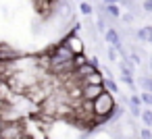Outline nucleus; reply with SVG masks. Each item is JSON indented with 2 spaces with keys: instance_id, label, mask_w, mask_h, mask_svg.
Instances as JSON below:
<instances>
[{
  "instance_id": "f257e3e1",
  "label": "nucleus",
  "mask_w": 152,
  "mask_h": 139,
  "mask_svg": "<svg viewBox=\"0 0 152 139\" xmlns=\"http://www.w3.org/2000/svg\"><path fill=\"white\" fill-rule=\"evenodd\" d=\"M117 106V102H115V96L113 93H108L106 89L92 102V108H94V116L96 118H100L102 122H106V118H108V114L113 112V108Z\"/></svg>"
},
{
  "instance_id": "f03ea898",
  "label": "nucleus",
  "mask_w": 152,
  "mask_h": 139,
  "mask_svg": "<svg viewBox=\"0 0 152 139\" xmlns=\"http://www.w3.org/2000/svg\"><path fill=\"white\" fill-rule=\"evenodd\" d=\"M25 135V122L21 120H13V122H2L0 129V137L2 139H21Z\"/></svg>"
},
{
  "instance_id": "7ed1b4c3",
  "label": "nucleus",
  "mask_w": 152,
  "mask_h": 139,
  "mask_svg": "<svg viewBox=\"0 0 152 139\" xmlns=\"http://www.w3.org/2000/svg\"><path fill=\"white\" fill-rule=\"evenodd\" d=\"M61 42H65L67 46H69V50L73 52V54H86V44H83V40L77 35V33H73V31H69Z\"/></svg>"
},
{
  "instance_id": "20e7f679",
  "label": "nucleus",
  "mask_w": 152,
  "mask_h": 139,
  "mask_svg": "<svg viewBox=\"0 0 152 139\" xmlns=\"http://www.w3.org/2000/svg\"><path fill=\"white\" fill-rule=\"evenodd\" d=\"M102 91H104L102 83H81V100H90V102H94Z\"/></svg>"
},
{
  "instance_id": "39448f33",
  "label": "nucleus",
  "mask_w": 152,
  "mask_h": 139,
  "mask_svg": "<svg viewBox=\"0 0 152 139\" xmlns=\"http://www.w3.org/2000/svg\"><path fill=\"white\" fill-rule=\"evenodd\" d=\"M135 40H140L142 44H152V25H142L140 29H135Z\"/></svg>"
},
{
  "instance_id": "423d86ee",
  "label": "nucleus",
  "mask_w": 152,
  "mask_h": 139,
  "mask_svg": "<svg viewBox=\"0 0 152 139\" xmlns=\"http://www.w3.org/2000/svg\"><path fill=\"white\" fill-rule=\"evenodd\" d=\"M119 77H121L123 85H127V87H135L133 71H129V69H125V67H121V64H119Z\"/></svg>"
},
{
  "instance_id": "0eeeda50",
  "label": "nucleus",
  "mask_w": 152,
  "mask_h": 139,
  "mask_svg": "<svg viewBox=\"0 0 152 139\" xmlns=\"http://www.w3.org/2000/svg\"><path fill=\"white\" fill-rule=\"evenodd\" d=\"M100 11H102L104 15H108L110 19H119V17H121V9H119V4H102Z\"/></svg>"
},
{
  "instance_id": "6e6552de",
  "label": "nucleus",
  "mask_w": 152,
  "mask_h": 139,
  "mask_svg": "<svg viewBox=\"0 0 152 139\" xmlns=\"http://www.w3.org/2000/svg\"><path fill=\"white\" fill-rule=\"evenodd\" d=\"M102 87H104L108 93H113V96L119 93V83L115 81V77H104V79H102Z\"/></svg>"
},
{
  "instance_id": "1a4fd4ad",
  "label": "nucleus",
  "mask_w": 152,
  "mask_h": 139,
  "mask_svg": "<svg viewBox=\"0 0 152 139\" xmlns=\"http://www.w3.org/2000/svg\"><path fill=\"white\" fill-rule=\"evenodd\" d=\"M137 85L142 91H152V75H142L137 79Z\"/></svg>"
},
{
  "instance_id": "9d476101",
  "label": "nucleus",
  "mask_w": 152,
  "mask_h": 139,
  "mask_svg": "<svg viewBox=\"0 0 152 139\" xmlns=\"http://www.w3.org/2000/svg\"><path fill=\"white\" fill-rule=\"evenodd\" d=\"M140 118H142V122H144V127H148V129H152V110H150V108H144V110L140 112Z\"/></svg>"
},
{
  "instance_id": "9b49d317",
  "label": "nucleus",
  "mask_w": 152,
  "mask_h": 139,
  "mask_svg": "<svg viewBox=\"0 0 152 139\" xmlns=\"http://www.w3.org/2000/svg\"><path fill=\"white\" fill-rule=\"evenodd\" d=\"M79 11H81V15H86V17H92V13H94V7L88 2V0H81V2H79Z\"/></svg>"
},
{
  "instance_id": "f8f14e48",
  "label": "nucleus",
  "mask_w": 152,
  "mask_h": 139,
  "mask_svg": "<svg viewBox=\"0 0 152 139\" xmlns=\"http://www.w3.org/2000/svg\"><path fill=\"white\" fill-rule=\"evenodd\" d=\"M106 58H108L110 62H117V60H119V52H117L113 46H106Z\"/></svg>"
},
{
  "instance_id": "ddd939ff",
  "label": "nucleus",
  "mask_w": 152,
  "mask_h": 139,
  "mask_svg": "<svg viewBox=\"0 0 152 139\" xmlns=\"http://www.w3.org/2000/svg\"><path fill=\"white\" fill-rule=\"evenodd\" d=\"M137 139H152V129H148V127L137 129Z\"/></svg>"
},
{
  "instance_id": "4468645a",
  "label": "nucleus",
  "mask_w": 152,
  "mask_h": 139,
  "mask_svg": "<svg viewBox=\"0 0 152 139\" xmlns=\"http://www.w3.org/2000/svg\"><path fill=\"white\" fill-rule=\"evenodd\" d=\"M96 31H100V33H104V29H106V17H102V13H100V17H98V21H96Z\"/></svg>"
},
{
  "instance_id": "2eb2a0df",
  "label": "nucleus",
  "mask_w": 152,
  "mask_h": 139,
  "mask_svg": "<svg viewBox=\"0 0 152 139\" xmlns=\"http://www.w3.org/2000/svg\"><path fill=\"white\" fill-rule=\"evenodd\" d=\"M140 100H142V104L152 106V91H142V93H140Z\"/></svg>"
},
{
  "instance_id": "dca6fc26",
  "label": "nucleus",
  "mask_w": 152,
  "mask_h": 139,
  "mask_svg": "<svg viewBox=\"0 0 152 139\" xmlns=\"http://www.w3.org/2000/svg\"><path fill=\"white\" fill-rule=\"evenodd\" d=\"M119 19H121L123 23H127V25H131V23H133V19H135V15L127 11V13H121V17H119Z\"/></svg>"
},
{
  "instance_id": "f3484780",
  "label": "nucleus",
  "mask_w": 152,
  "mask_h": 139,
  "mask_svg": "<svg viewBox=\"0 0 152 139\" xmlns=\"http://www.w3.org/2000/svg\"><path fill=\"white\" fill-rule=\"evenodd\" d=\"M127 104H131V106H137V108H142V100H140V96L137 93H133L131 98H129V102Z\"/></svg>"
},
{
  "instance_id": "a211bd4d",
  "label": "nucleus",
  "mask_w": 152,
  "mask_h": 139,
  "mask_svg": "<svg viewBox=\"0 0 152 139\" xmlns=\"http://www.w3.org/2000/svg\"><path fill=\"white\" fill-rule=\"evenodd\" d=\"M142 11L152 15V0H144V2H142Z\"/></svg>"
},
{
  "instance_id": "6ab92c4d",
  "label": "nucleus",
  "mask_w": 152,
  "mask_h": 139,
  "mask_svg": "<svg viewBox=\"0 0 152 139\" xmlns=\"http://www.w3.org/2000/svg\"><path fill=\"white\" fill-rule=\"evenodd\" d=\"M140 112H142V108H137V106H131V104H129V114H131L133 118H140Z\"/></svg>"
},
{
  "instance_id": "aec40b11",
  "label": "nucleus",
  "mask_w": 152,
  "mask_h": 139,
  "mask_svg": "<svg viewBox=\"0 0 152 139\" xmlns=\"http://www.w3.org/2000/svg\"><path fill=\"white\" fill-rule=\"evenodd\" d=\"M88 62H90L94 69H100V60H98V56H90V58H88Z\"/></svg>"
},
{
  "instance_id": "412c9836",
  "label": "nucleus",
  "mask_w": 152,
  "mask_h": 139,
  "mask_svg": "<svg viewBox=\"0 0 152 139\" xmlns=\"http://www.w3.org/2000/svg\"><path fill=\"white\" fill-rule=\"evenodd\" d=\"M102 4H119V0H102Z\"/></svg>"
},
{
  "instance_id": "4be33fe9",
  "label": "nucleus",
  "mask_w": 152,
  "mask_h": 139,
  "mask_svg": "<svg viewBox=\"0 0 152 139\" xmlns=\"http://www.w3.org/2000/svg\"><path fill=\"white\" fill-rule=\"evenodd\" d=\"M148 67H150V75H152V56L148 58Z\"/></svg>"
},
{
  "instance_id": "5701e85b",
  "label": "nucleus",
  "mask_w": 152,
  "mask_h": 139,
  "mask_svg": "<svg viewBox=\"0 0 152 139\" xmlns=\"http://www.w3.org/2000/svg\"><path fill=\"white\" fill-rule=\"evenodd\" d=\"M2 67H4V62H0V77H2Z\"/></svg>"
},
{
  "instance_id": "b1692460",
  "label": "nucleus",
  "mask_w": 152,
  "mask_h": 139,
  "mask_svg": "<svg viewBox=\"0 0 152 139\" xmlns=\"http://www.w3.org/2000/svg\"><path fill=\"white\" fill-rule=\"evenodd\" d=\"M0 112H2V102H0Z\"/></svg>"
},
{
  "instance_id": "393cba45",
  "label": "nucleus",
  "mask_w": 152,
  "mask_h": 139,
  "mask_svg": "<svg viewBox=\"0 0 152 139\" xmlns=\"http://www.w3.org/2000/svg\"><path fill=\"white\" fill-rule=\"evenodd\" d=\"M0 129H2V120H0Z\"/></svg>"
}]
</instances>
